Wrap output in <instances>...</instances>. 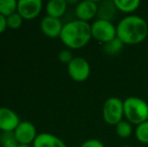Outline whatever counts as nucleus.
Listing matches in <instances>:
<instances>
[{
	"label": "nucleus",
	"instance_id": "nucleus-1",
	"mask_svg": "<svg viewBox=\"0 0 148 147\" xmlns=\"http://www.w3.org/2000/svg\"><path fill=\"white\" fill-rule=\"evenodd\" d=\"M117 37L124 44H137L148 36L146 20L138 15H128L123 17L116 25Z\"/></svg>",
	"mask_w": 148,
	"mask_h": 147
},
{
	"label": "nucleus",
	"instance_id": "nucleus-2",
	"mask_svg": "<svg viewBox=\"0 0 148 147\" xmlns=\"http://www.w3.org/2000/svg\"><path fill=\"white\" fill-rule=\"evenodd\" d=\"M60 37L70 49H81L92 38L91 24L79 19L70 21L64 24Z\"/></svg>",
	"mask_w": 148,
	"mask_h": 147
},
{
	"label": "nucleus",
	"instance_id": "nucleus-3",
	"mask_svg": "<svg viewBox=\"0 0 148 147\" xmlns=\"http://www.w3.org/2000/svg\"><path fill=\"white\" fill-rule=\"evenodd\" d=\"M124 117L131 124L139 125L148 120V103L139 97H127L123 101Z\"/></svg>",
	"mask_w": 148,
	"mask_h": 147
},
{
	"label": "nucleus",
	"instance_id": "nucleus-4",
	"mask_svg": "<svg viewBox=\"0 0 148 147\" xmlns=\"http://www.w3.org/2000/svg\"><path fill=\"white\" fill-rule=\"evenodd\" d=\"M124 117L123 101L118 97H110L103 105V119L109 125L116 126Z\"/></svg>",
	"mask_w": 148,
	"mask_h": 147
},
{
	"label": "nucleus",
	"instance_id": "nucleus-5",
	"mask_svg": "<svg viewBox=\"0 0 148 147\" xmlns=\"http://www.w3.org/2000/svg\"><path fill=\"white\" fill-rule=\"evenodd\" d=\"M92 37L104 43L117 37V29L112 21L104 19H97L91 24Z\"/></svg>",
	"mask_w": 148,
	"mask_h": 147
},
{
	"label": "nucleus",
	"instance_id": "nucleus-6",
	"mask_svg": "<svg viewBox=\"0 0 148 147\" xmlns=\"http://www.w3.org/2000/svg\"><path fill=\"white\" fill-rule=\"evenodd\" d=\"M68 73L75 82H84L90 77L91 67L86 59L76 57L68 64Z\"/></svg>",
	"mask_w": 148,
	"mask_h": 147
},
{
	"label": "nucleus",
	"instance_id": "nucleus-7",
	"mask_svg": "<svg viewBox=\"0 0 148 147\" xmlns=\"http://www.w3.org/2000/svg\"><path fill=\"white\" fill-rule=\"evenodd\" d=\"M14 134L19 144L27 145H29L31 142L33 143L37 136L34 125L29 121H20L16 129L14 130Z\"/></svg>",
	"mask_w": 148,
	"mask_h": 147
},
{
	"label": "nucleus",
	"instance_id": "nucleus-8",
	"mask_svg": "<svg viewBox=\"0 0 148 147\" xmlns=\"http://www.w3.org/2000/svg\"><path fill=\"white\" fill-rule=\"evenodd\" d=\"M42 8L41 0H18L17 12L23 19H33L39 14Z\"/></svg>",
	"mask_w": 148,
	"mask_h": 147
},
{
	"label": "nucleus",
	"instance_id": "nucleus-9",
	"mask_svg": "<svg viewBox=\"0 0 148 147\" xmlns=\"http://www.w3.org/2000/svg\"><path fill=\"white\" fill-rule=\"evenodd\" d=\"M75 13L79 20L88 22L98 13V3L94 0H84L77 4Z\"/></svg>",
	"mask_w": 148,
	"mask_h": 147
},
{
	"label": "nucleus",
	"instance_id": "nucleus-10",
	"mask_svg": "<svg viewBox=\"0 0 148 147\" xmlns=\"http://www.w3.org/2000/svg\"><path fill=\"white\" fill-rule=\"evenodd\" d=\"M19 123V117L13 110L6 107L0 108V129L2 132L14 131Z\"/></svg>",
	"mask_w": 148,
	"mask_h": 147
},
{
	"label": "nucleus",
	"instance_id": "nucleus-11",
	"mask_svg": "<svg viewBox=\"0 0 148 147\" xmlns=\"http://www.w3.org/2000/svg\"><path fill=\"white\" fill-rule=\"evenodd\" d=\"M64 24L60 18H55L51 16H45L40 22V28L45 36L49 37L60 36Z\"/></svg>",
	"mask_w": 148,
	"mask_h": 147
},
{
	"label": "nucleus",
	"instance_id": "nucleus-12",
	"mask_svg": "<svg viewBox=\"0 0 148 147\" xmlns=\"http://www.w3.org/2000/svg\"><path fill=\"white\" fill-rule=\"evenodd\" d=\"M33 147H66V143L58 136L51 133L37 134Z\"/></svg>",
	"mask_w": 148,
	"mask_h": 147
},
{
	"label": "nucleus",
	"instance_id": "nucleus-13",
	"mask_svg": "<svg viewBox=\"0 0 148 147\" xmlns=\"http://www.w3.org/2000/svg\"><path fill=\"white\" fill-rule=\"evenodd\" d=\"M117 8L115 6V3L113 1H103L98 4V19H104L112 21L113 17L116 15Z\"/></svg>",
	"mask_w": 148,
	"mask_h": 147
},
{
	"label": "nucleus",
	"instance_id": "nucleus-14",
	"mask_svg": "<svg viewBox=\"0 0 148 147\" xmlns=\"http://www.w3.org/2000/svg\"><path fill=\"white\" fill-rule=\"evenodd\" d=\"M47 16L55 18H60L64 14L66 10V0H51L47 3Z\"/></svg>",
	"mask_w": 148,
	"mask_h": 147
},
{
	"label": "nucleus",
	"instance_id": "nucleus-15",
	"mask_svg": "<svg viewBox=\"0 0 148 147\" xmlns=\"http://www.w3.org/2000/svg\"><path fill=\"white\" fill-rule=\"evenodd\" d=\"M114 3L117 10L125 13H131L140 6L139 0H114Z\"/></svg>",
	"mask_w": 148,
	"mask_h": 147
},
{
	"label": "nucleus",
	"instance_id": "nucleus-16",
	"mask_svg": "<svg viewBox=\"0 0 148 147\" xmlns=\"http://www.w3.org/2000/svg\"><path fill=\"white\" fill-rule=\"evenodd\" d=\"M124 43L118 38L115 37L112 40L108 41V42L103 44V51L108 55H117L123 49Z\"/></svg>",
	"mask_w": 148,
	"mask_h": 147
},
{
	"label": "nucleus",
	"instance_id": "nucleus-17",
	"mask_svg": "<svg viewBox=\"0 0 148 147\" xmlns=\"http://www.w3.org/2000/svg\"><path fill=\"white\" fill-rule=\"evenodd\" d=\"M16 11H17L16 0H0V14L7 17Z\"/></svg>",
	"mask_w": 148,
	"mask_h": 147
},
{
	"label": "nucleus",
	"instance_id": "nucleus-18",
	"mask_svg": "<svg viewBox=\"0 0 148 147\" xmlns=\"http://www.w3.org/2000/svg\"><path fill=\"white\" fill-rule=\"evenodd\" d=\"M116 133L121 138H128L131 136L133 132L132 124L127 120H122L115 126Z\"/></svg>",
	"mask_w": 148,
	"mask_h": 147
},
{
	"label": "nucleus",
	"instance_id": "nucleus-19",
	"mask_svg": "<svg viewBox=\"0 0 148 147\" xmlns=\"http://www.w3.org/2000/svg\"><path fill=\"white\" fill-rule=\"evenodd\" d=\"M0 145L1 147H17L19 142L16 139L14 131L2 132L0 135Z\"/></svg>",
	"mask_w": 148,
	"mask_h": 147
},
{
	"label": "nucleus",
	"instance_id": "nucleus-20",
	"mask_svg": "<svg viewBox=\"0 0 148 147\" xmlns=\"http://www.w3.org/2000/svg\"><path fill=\"white\" fill-rule=\"evenodd\" d=\"M135 137L141 143H148V120L137 125L135 129Z\"/></svg>",
	"mask_w": 148,
	"mask_h": 147
},
{
	"label": "nucleus",
	"instance_id": "nucleus-21",
	"mask_svg": "<svg viewBox=\"0 0 148 147\" xmlns=\"http://www.w3.org/2000/svg\"><path fill=\"white\" fill-rule=\"evenodd\" d=\"M22 16L18 13L17 11L12 13L11 15L7 16L6 17V21H7V26H9L10 28H13V29H16V28L20 27L22 24Z\"/></svg>",
	"mask_w": 148,
	"mask_h": 147
},
{
	"label": "nucleus",
	"instance_id": "nucleus-22",
	"mask_svg": "<svg viewBox=\"0 0 148 147\" xmlns=\"http://www.w3.org/2000/svg\"><path fill=\"white\" fill-rule=\"evenodd\" d=\"M73 59H74V57H73V53L70 49H62V51H60L59 53V59L62 63L70 64Z\"/></svg>",
	"mask_w": 148,
	"mask_h": 147
},
{
	"label": "nucleus",
	"instance_id": "nucleus-23",
	"mask_svg": "<svg viewBox=\"0 0 148 147\" xmlns=\"http://www.w3.org/2000/svg\"><path fill=\"white\" fill-rule=\"evenodd\" d=\"M80 147H105L104 143L98 139H89L81 144Z\"/></svg>",
	"mask_w": 148,
	"mask_h": 147
},
{
	"label": "nucleus",
	"instance_id": "nucleus-24",
	"mask_svg": "<svg viewBox=\"0 0 148 147\" xmlns=\"http://www.w3.org/2000/svg\"><path fill=\"white\" fill-rule=\"evenodd\" d=\"M6 26H7V21H6V17L2 14H0V34L5 30Z\"/></svg>",
	"mask_w": 148,
	"mask_h": 147
},
{
	"label": "nucleus",
	"instance_id": "nucleus-25",
	"mask_svg": "<svg viewBox=\"0 0 148 147\" xmlns=\"http://www.w3.org/2000/svg\"><path fill=\"white\" fill-rule=\"evenodd\" d=\"M17 147H30V145H27V144H19Z\"/></svg>",
	"mask_w": 148,
	"mask_h": 147
},
{
	"label": "nucleus",
	"instance_id": "nucleus-26",
	"mask_svg": "<svg viewBox=\"0 0 148 147\" xmlns=\"http://www.w3.org/2000/svg\"><path fill=\"white\" fill-rule=\"evenodd\" d=\"M122 147H131V146H128V145H126V146H122Z\"/></svg>",
	"mask_w": 148,
	"mask_h": 147
}]
</instances>
